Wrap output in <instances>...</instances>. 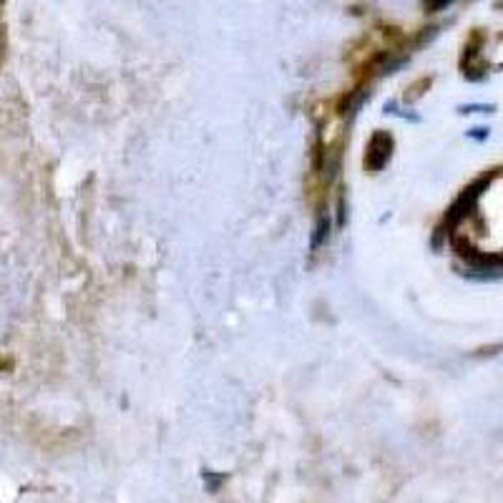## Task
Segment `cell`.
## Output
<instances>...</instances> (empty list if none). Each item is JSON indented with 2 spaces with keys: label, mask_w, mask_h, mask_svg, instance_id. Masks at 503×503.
I'll return each mask as SVG.
<instances>
[{
  "label": "cell",
  "mask_w": 503,
  "mask_h": 503,
  "mask_svg": "<svg viewBox=\"0 0 503 503\" xmlns=\"http://www.w3.org/2000/svg\"><path fill=\"white\" fill-rule=\"evenodd\" d=\"M450 0H425V6L431 8V10H438V8H443V6H448Z\"/></svg>",
  "instance_id": "7a4b0ae2"
},
{
  "label": "cell",
  "mask_w": 503,
  "mask_h": 503,
  "mask_svg": "<svg viewBox=\"0 0 503 503\" xmlns=\"http://www.w3.org/2000/svg\"><path fill=\"white\" fill-rule=\"evenodd\" d=\"M390 149H393V139L388 133L377 131L375 136L368 144V151H365V169L368 172H380L388 159H390Z\"/></svg>",
  "instance_id": "6da1fadb"
}]
</instances>
